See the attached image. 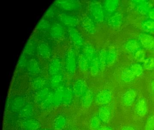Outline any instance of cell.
Masks as SVG:
<instances>
[{
	"label": "cell",
	"mask_w": 154,
	"mask_h": 130,
	"mask_svg": "<svg viewBox=\"0 0 154 130\" xmlns=\"http://www.w3.org/2000/svg\"><path fill=\"white\" fill-rule=\"evenodd\" d=\"M111 93L109 89H104L100 92L95 98V102L98 105H105L111 100Z\"/></svg>",
	"instance_id": "6da1fadb"
},
{
	"label": "cell",
	"mask_w": 154,
	"mask_h": 130,
	"mask_svg": "<svg viewBox=\"0 0 154 130\" xmlns=\"http://www.w3.org/2000/svg\"><path fill=\"white\" fill-rule=\"evenodd\" d=\"M139 40L141 45L146 49H154V38L146 33H141L139 36Z\"/></svg>",
	"instance_id": "7a4b0ae2"
},
{
	"label": "cell",
	"mask_w": 154,
	"mask_h": 130,
	"mask_svg": "<svg viewBox=\"0 0 154 130\" xmlns=\"http://www.w3.org/2000/svg\"><path fill=\"white\" fill-rule=\"evenodd\" d=\"M111 110L107 105H103L99 108V117L102 122L108 123L110 119Z\"/></svg>",
	"instance_id": "3957f363"
},
{
	"label": "cell",
	"mask_w": 154,
	"mask_h": 130,
	"mask_svg": "<svg viewBox=\"0 0 154 130\" xmlns=\"http://www.w3.org/2000/svg\"><path fill=\"white\" fill-rule=\"evenodd\" d=\"M137 93L133 89L127 91L123 95L122 97V102L123 104L126 106L131 105L136 99Z\"/></svg>",
	"instance_id": "277c9868"
},
{
	"label": "cell",
	"mask_w": 154,
	"mask_h": 130,
	"mask_svg": "<svg viewBox=\"0 0 154 130\" xmlns=\"http://www.w3.org/2000/svg\"><path fill=\"white\" fill-rule=\"evenodd\" d=\"M147 105L146 100L143 98L138 100L136 107V113L140 117H144L147 113Z\"/></svg>",
	"instance_id": "5b68a950"
},
{
	"label": "cell",
	"mask_w": 154,
	"mask_h": 130,
	"mask_svg": "<svg viewBox=\"0 0 154 130\" xmlns=\"http://www.w3.org/2000/svg\"><path fill=\"white\" fill-rule=\"evenodd\" d=\"M125 48L129 52L136 53L140 49V45L137 41L130 40L125 44Z\"/></svg>",
	"instance_id": "8992f818"
},
{
	"label": "cell",
	"mask_w": 154,
	"mask_h": 130,
	"mask_svg": "<svg viewBox=\"0 0 154 130\" xmlns=\"http://www.w3.org/2000/svg\"><path fill=\"white\" fill-rule=\"evenodd\" d=\"M136 78V76L134 75L130 68L124 70L122 75V80L126 83L131 82Z\"/></svg>",
	"instance_id": "52a82bcc"
},
{
	"label": "cell",
	"mask_w": 154,
	"mask_h": 130,
	"mask_svg": "<svg viewBox=\"0 0 154 130\" xmlns=\"http://www.w3.org/2000/svg\"><path fill=\"white\" fill-rule=\"evenodd\" d=\"M92 100V93L90 91H87L83 99V106L85 108L89 107L91 104Z\"/></svg>",
	"instance_id": "ba28073f"
},
{
	"label": "cell",
	"mask_w": 154,
	"mask_h": 130,
	"mask_svg": "<svg viewBox=\"0 0 154 130\" xmlns=\"http://www.w3.org/2000/svg\"><path fill=\"white\" fill-rule=\"evenodd\" d=\"M101 120L97 116H94L90 121V127L92 130H98L101 125Z\"/></svg>",
	"instance_id": "9c48e42d"
},
{
	"label": "cell",
	"mask_w": 154,
	"mask_h": 130,
	"mask_svg": "<svg viewBox=\"0 0 154 130\" xmlns=\"http://www.w3.org/2000/svg\"><path fill=\"white\" fill-rule=\"evenodd\" d=\"M131 71L133 72L136 77L139 76L143 73V67L139 64H135L131 65L129 68Z\"/></svg>",
	"instance_id": "30bf717a"
},
{
	"label": "cell",
	"mask_w": 154,
	"mask_h": 130,
	"mask_svg": "<svg viewBox=\"0 0 154 130\" xmlns=\"http://www.w3.org/2000/svg\"><path fill=\"white\" fill-rule=\"evenodd\" d=\"M65 119L63 116H60L57 117L54 122V127L56 129L60 130L63 129L65 125Z\"/></svg>",
	"instance_id": "8fae6325"
},
{
	"label": "cell",
	"mask_w": 154,
	"mask_h": 130,
	"mask_svg": "<svg viewBox=\"0 0 154 130\" xmlns=\"http://www.w3.org/2000/svg\"><path fill=\"white\" fill-rule=\"evenodd\" d=\"M25 127L30 130H35L39 127V123L35 120H29L25 122Z\"/></svg>",
	"instance_id": "7c38bea8"
},
{
	"label": "cell",
	"mask_w": 154,
	"mask_h": 130,
	"mask_svg": "<svg viewBox=\"0 0 154 130\" xmlns=\"http://www.w3.org/2000/svg\"><path fill=\"white\" fill-rule=\"evenodd\" d=\"M142 27L147 32H154V21H147L142 24Z\"/></svg>",
	"instance_id": "4fadbf2b"
},
{
	"label": "cell",
	"mask_w": 154,
	"mask_h": 130,
	"mask_svg": "<svg viewBox=\"0 0 154 130\" xmlns=\"http://www.w3.org/2000/svg\"><path fill=\"white\" fill-rule=\"evenodd\" d=\"M143 67L147 70H151L154 68V58L153 57L148 58L144 60Z\"/></svg>",
	"instance_id": "5bb4252c"
},
{
	"label": "cell",
	"mask_w": 154,
	"mask_h": 130,
	"mask_svg": "<svg viewBox=\"0 0 154 130\" xmlns=\"http://www.w3.org/2000/svg\"><path fill=\"white\" fill-rule=\"evenodd\" d=\"M154 130V115L149 117L147 120L145 126V130Z\"/></svg>",
	"instance_id": "9a60e30c"
},
{
	"label": "cell",
	"mask_w": 154,
	"mask_h": 130,
	"mask_svg": "<svg viewBox=\"0 0 154 130\" xmlns=\"http://www.w3.org/2000/svg\"><path fill=\"white\" fill-rule=\"evenodd\" d=\"M145 53L143 50L140 49L135 53V58L139 61H144Z\"/></svg>",
	"instance_id": "2e32d148"
},
{
	"label": "cell",
	"mask_w": 154,
	"mask_h": 130,
	"mask_svg": "<svg viewBox=\"0 0 154 130\" xmlns=\"http://www.w3.org/2000/svg\"><path fill=\"white\" fill-rule=\"evenodd\" d=\"M75 92L77 93V94L80 96L83 93H84L85 90V87L84 84L80 82L78 83L77 85L75 86Z\"/></svg>",
	"instance_id": "e0dca14e"
},
{
	"label": "cell",
	"mask_w": 154,
	"mask_h": 130,
	"mask_svg": "<svg viewBox=\"0 0 154 130\" xmlns=\"http://www.w3.org/2000/svg\"><path fill=\"white\" fill-rule=\"evenodd\" d=\"M115 55L113 52L112 53H110L109 55H108V62H109V63H111V62H113V60H114L115 59Z\"/></svg>",
	"instance_id": "ac0fdd59"
},
{
	"label": "cell",
	"mask_w": 154,
	"mask_h": 130,
	"mask_svg": "<svg viewBox=\"0 0 154 130\" xmlns=\"http://www.w3.org/2000/svg\"><path fill=\"white\" fill-rule=\"evenodd\" d=\"M25 109L23 110L21 113H22V114L23 115V116H28V115H29L30 113H31V110L30 109H28V108H26L25 107Z\"/></svg>",
	"instance_id": "d6986e66"
},
{
	"label": "cell",
	"mask_w": 154,
	"mask_h": 130,
	"mask_svg": "<svg viewBox=\"0 0 154 130\" xmlns=\"http://www.w3.org/2000/svg\"><path fill=\"white\" fill-rule=\"evenodd\" d=\"M122 130H135V129L132 126H124L122 128Z\"/></svg>",
	"instance_id": "ffe728a7"
},
{
	"label": "cell",
	"mask_w": 154,
	"mask_h": 130,
	"mask_svg": "<svg viewBox=\"0 0 154 130\" xmlns=\"http://www.w3.org/2000/svg\"><path fill=\"white\" fill-rule=\"evenodd\" d=\"M98 130H113L112 128L111 127H108V126H106V127H100Z\"/></svg>",
	"instance_id": "44dd1931"
},
{
	"label": "cell",
	"mask_w": 154,
	"mask_h": 130,
	"mask_svg": "<svg viewBox=\"0 0 154 130\" xmlns=\"http://www.w3.org/2000/svg\"><path fill=\"white\" fill-rule=\"evenodd\" d=\"M149 16L151 19L154 20V9L149 12Z\"/></svg>",
	"instance_id": "7402d4cb"
},
{
	"label": "cell",
	"mask_w": 154,
	"mask_h": 130,
	"mask_svg": "<svg viewBox=\"0 0 154 130\" xmlns=\"http://www.w3.org/2000/svg\"><path fill=\"white\" fill-rule=\"evenodd\" d=\"M151 89L153 93H154V81L151 83Z\"/></svg>",
	"instance_id": "603a6c76"
}]
</instances>
